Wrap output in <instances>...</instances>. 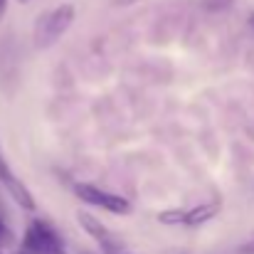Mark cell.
I'll return each mask as SVG.
<instances>
[{
	"instance_id": "cell-1",
	"label": "cell",
	"mask_w": 254,
	"mask_h": 254,
	"mask_svg": "<svg viewBox=\"0 0 254 254\" xmlns=\"http://www.w3.org/2000/svg\"><path fill=\"white\" fill-rule=\"evenodd\" d=\"M72 22H74V5H69V2L40 15L35 22V47L37 50L52 47L72 27Z\"/></svg>"
},
{
	"instance_id": "cell-2",
	"label": "cell",
	"mask_w": 254,
	"mask_h": 254,
	"mask_svg": "<svg viewBox=\"0 0 254 254\" xmlns=\"http://www.w3.org/2000/svg\"><path fill=\"white\" fill-rule=\"evenodd\" d=\"M22 254H67L60 235L42 220H32L25 237H22Z\"/></svg>"
},
{
	"instance_id": "cell-3",
	"label": "cell",
	"mask_w": 254,
	"mask_h": 254,
	"mask_svg": "<svg viewBox=\"0 0 254 254\" xmlns=\"http://www.w3.org/2000/svg\"><path fill=\"white\" fill-rule=\"evenodd\" d=\"M77 222L82 225V230H84L89 237H94L101 247H104V252L106 254H116L119 250H124V245L106 230V225H101L94 215H89V212H84V210H79L77 212Z\"/></svg>"
},
{
	"instance_id": "cell-4",
	"label": "cell",
	"mask_w": 254,
	"mask_h": 254,
	"mask_svg": "<svg viewBox=\"0 0 254 254\" xmlns=\"http://www.w3.org/2000/svg\"><path fill=\"white\" fill-rule=\"evenodd\" d=\"M0 183L5 185V190L12 195V200L22 207V210H35V197L30 195V190L10 173V168H7V163L0 158Z\"/></svg>"
},
{
	"instance_id": "cell-5",
	"label": "cell",
	"mask_w": 254,
	"mask_h": 254,
	"mask_svg": "<svg viewBox=\"0 0 254 254\" xmlns=\"http://www.w3.org/2000/svg\"><path fill=\"white\" fill-rule=\"evenodd\" d=\"M99 207H104V210H109L114 215H131V202L126 197H121V195H114V192H104Z\"/></svg>"
},
{
	"instance_id": "cell-6",
	"label": "cell",
	"mask_w": 254,
	"mask_h": 254,
	"mask_svg": "<svg viewBox=\"0 0 254 254\" xmlns=\"http://www.w3.org/2000/svg\"><path fill=\"white\" fill-rule=\"evenodd\" d=\"M215 215H217V205H197V207L188 210L185 225L188 227H197V225H205L207 220H212Z\"/></svg>"
},
{
	"instance_id": "cell-7",
	"label": "cell",
	"mask_w": 254,
	"mask_h": 254,
	"mask_svg": "<svg viewBox=\"0 0 254 254\" xmlns=\"http://www.w3.org/2000/svg\"><path fill=\"white\" fill-rule=\"evenodd\" d=\"M185 217H188V210L170 207V210H163V212L158 215V222H161V225H185Z\"/></svg>"
},
{
	"instance_id": "cell-8",
	"label": "cell",
	"mask_w": 254,
	"mask_h": 254,
	"mask_svg": "<svg viewBox=\"0 0 254 254\" xmlns=\"http://www.w3.org/2000/svg\"><path fill=\"white\" fill-rule=\"evenodd\" d=\"M232 2H235V0H202V7H205L207 12H222V10H227Z\"/></svg>"
},
{
	"instance_id": "cell-9",
	"label": "cell",
	"mask_w": 254,
	"mask_h": 254,
	"mask_svg": "<svg viewBox=\"0 0 254 254\" xmlns=\"http://www.w3.org/2000/svg\"><path fill=\"white\" fill-rule=\"evenodd\" d=\"M10 240V232H7V227L2 225V220H0V242H7Z\"/></svg>"
},
{
	"instance_id": "cell-10",
	"label": "cell",
	"mask_w": 254,
	"mask_h": 254,
	"mask_svg": "<svg viewBox=\"0 0 254 254\" xmlns=\"http://www.w3.org/2000/svg\"><path fill=\"white\" fill-rule=\"evenodd\" d=\"M242 252H245V254H254V242H247V245L242 247Z\"/></svg>"
},
{
	"instance_id": "cell-11",
	"label": "cell",
	"mask_w": 254,
	"mask_h": 254,
	"mask_svg": "<svg viewBox=\"0 0 254 254\" xmlns=\"http://www.w3.org/2000/svg\"><path fill=\"white\" fill-rule=\"evenodd\" d=\"M5 10H7V0H0V17L5 15Z\"/></svg>"
},
{
	"instance_id": "cell-12",
	"label": "cell",
	"mask_w": 254,
	"mask_h": 254,
	"mask_svg": "<svg viewBox=\"0 0 254 254\" xmlns=\"http://www.w3.org/2000/svg\"><path fill=\"white\" fill-rule=\"evenodd\" d=\"M250 27H252V30H254V12H252V15H250Z\"/></svg>"
},
{
	"instance_id": "cell-13",
	"label": "cell",
	"mask_w": 254,
	"mask_h": 254,
	"mask_svg": "<svg viewBox=\"0 0 254 254\" xmlns=\"http://www.w3.org/2000/svg\"><path fill=\"white\" fill-rule=\"evenodd\" d=\"M17 2H20V5H25V2H30V0H17Z\"/></svg>"
},
{
	"instance_id": "cell-14",
	"label": "cell",
	"mask_w": 254,
	"mask_h": 254,
	"mask_svg": "<svg viewBox=\"0 0 254 254\" xmlns=\"http://www.w3.org/2000/svg\"><path fill=\"white\" fill-rule=\"evenodd\" d=\"M116 254H126V252H116Z\"/></svg>"
}]
</instances>
